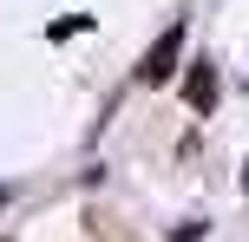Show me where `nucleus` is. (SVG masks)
<instances>
[{
    "instance_id": "nucleus-4",
    "label": "nucleus",
    "mask_w": 249,
    "mask_h": 242,
    "mask_svg": "<svg viewBox=\"0 0 249 242\" xmlns=\"http://www.w3.org/2000/svg\"><path fill=\"white\" fill-rule=\"evenodd\" d=\"M243 190H249V164H243Z\"/></svg>"
},
{
    "instance_id": "nucleus-1",
    "label": "nucleus",
    "mask_w": 249,
    "mask_h": 242,
    "mask_svg": "<svg viewBox=\"0 0 249 242\" xmlns=\"http://www.w3.org/2000/svg\"><path fill=\"white\" fill-rule=\"evenodd\" d=\"M177 52H184V20L164 26V39L144 52V65H138V85H164V79L177 72Z\"/></svg>"
},
{
    "instance_id": "nucleus-3",
    "label": "nucleus",
    "mask_w": 249,
    "mask_h": 242,
    "mask_svg": "<svg viewBox=\"0 0 249 242\" xmlns=\"http://www.w3.org/2000/svg\"><path fill=\"white\" fill-rule=\"evenodd\" d=\"M86 26H92V13H72V20H53L46 39H72V33H86Z\"/></svg>"
},
{
    "instance_id": "nucleus-2",
    "label": "nucleus",
    "mask_w": 249,
    "mask_h": 242,
    "mask_svg": "<svg viewBox=\"0 0 249 242\" xmlns=\"http://www.w3.org/2000/svg\"><path fill=\"white\" fill-rule=\"evenodd\" d=\"M216 92H223L216 59H190V72H184V105H190L197 118H210V112H216Z\"/></svg>"
},
{
    "instance_id": "nucleus-5",
    "label": "nucleus",
    "mask_w": 249,
    "mask_h": 242,
    "mask_svg": "<svg viewBox=\"0 0 249 242\" xmlns=\"http://www.w3.org/2000/svg\"><path fill=\"white\" fill-rule=\"evenodd\" d=\"M0 203H7V183H0Z\"/></svg>"
}]
</instances>
